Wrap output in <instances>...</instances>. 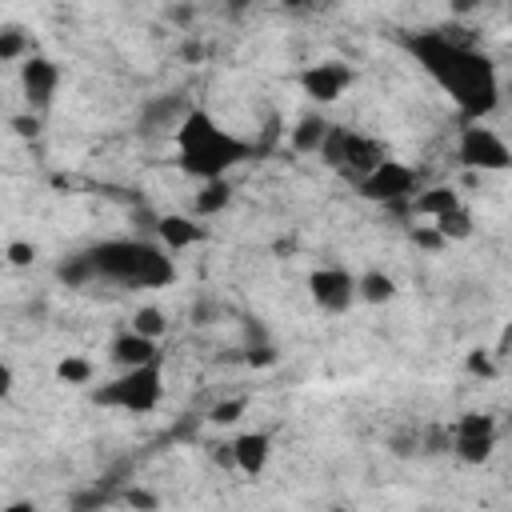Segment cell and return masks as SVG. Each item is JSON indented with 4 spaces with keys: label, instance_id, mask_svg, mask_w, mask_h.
Wrapping results in <instances>:
<instances>
[{
    "label": "cell",
    "instance_id": "obj_1",
    "mask_svg": "<svg viewBox=\"0 0 512 512\" xmlns=\"http://www.w3.org/2000/svg\"><path fill=\"white\" fill-rule=\"evenodd\" d=\"M404 48L428 72V80L456 104L464 124H484L500 104V72L488 52H480L460 28H420L404 32Z\"/></svg>",
    "mask_w": 512,
    "mask_h": 512
},
{
    "label": "cell",
    "instance_id": "obj_2",
    "mask_svg": "<svg viewBox=\"0 0 512 512\" xmlns=\"http://www.w3.org/2000/svg\"><path fill=\"white\" fill-rule=\"evenodd\" d=\"M172 136H176V168L200 184L228 180V172L240 168L244 160H252V152H256V144L228 132L208 108H188V116L180 120V128Z\"/></svg>",
    "mask_w": 512,
    "mask_h": 512
},
{
    "label": "cell",
    "instance_id": "obj_3",
    "mask_svg": "<svg viewBox=\"0 0 512 512\" xmlns=\"http://www.w3.org/2000/svg\"><path fill=\"white\" fill-rule=\"evenodd\" d=\"M84 260L96 280H112L120 288H168L176 284V260L160 240L144 236H112L84 248Z\"/></svg>",
    "mask_w": 512,
    "mask_h": 512
},
{
    "label": "cell",
    "instance_id": "obj_4",
    "mask_svg": "<svg viewBox=\"0 0 512 512\" xmlns=\"http://www.w3.org/2000/svg\"><path fill=\"white\" fill-rule=\"evenodd\" d=\"M160 400H164V372H160V364L128 368V372L112 376L108 384L92 388V404L116 408V412H128V416H148V412L160 408Z\"/></svg>",
    "mask_w": 512,
    "mask_h": 512
},
{
    "label": "cell",
    "instance_id": "obj_5",
    "mask_svg": "<svg viewBox=\"0 0 512 512\" xmlns=\"http://www.w3.org/2000/svg\"><path fill=\"white\" fill-rule=\"evenodd\" d=\"M320 160H324L336 176L360 184L364 176H372V172L388 160V148H384L380 140H372V136L348 128V124H332V132H328V140H324V148H320Z\"/></svg>",
    "mask_w": 512,
    "mask_h": 512
},
{
    "label": "cell",
    "instance_id": "obj_6",
    "mask_svg": "<svg viewBox=\"0 0 512 512\" xmlns=\"http://www.w3.org/2000/svg\"><path fill=\"white\" fill-rule=\"evenodd\" d=\"M456 160L468 168V172H508L512 168V148L508 140L488 128V124H464L460 136H456Z\"/></svg>",
    "mask_w": 512,
    "mask_h": 512
},
{
    "label": "cell",
    "instance_id": "obj_7",
    "mask_svg": "<svg viewBox=\"0 0 512 512\" xmlns=\"http://www.w3.org/2000/svg\"><path fill=\"white\" fill-rule=\"evenodd\" d=\"M356 192L364 196V200H372V204H412V196L420 192V172L412 168V164H404V160H384L372 176H364L360 184H356Z\"/></svg>",
    "mask_w": 512,
    "mask_h": 512
},
{
    "label": "cell",
    "instance_id": "obj_8",
    "mask_svg": "<svg viewBox=\"0 0 512 512\" xmlns=\"http://www.w3.org/2000/svg\"><path fill=\"white\" fill-rule=\"evenodd\" d=\"M308 296L320 312L328 316H344L360 296H356V276L340 264H320L308 272Z\"/></svg>",
    "mask_w": 512,
    "mask_h": 512
},
{
    "label": "cell",
    "instance_id": "obj_9",
    "mask_svg": "<svg viewBox=\"0 0 512 512\" xmlns=\"http://www.w3.org/2000/svg\"><path fill=\"white\" fill-rule=\"evenodd\" d=\"M496 452V420L488 412H464L452 424V456L460 464H488Z\"/></svg>",
    "mask_w": 512,
    "mask_h": 512
},
{
    "label": "cell",
    "instance_id": "obj_10",
    "mask_svg": "<svg viewBox=\"0 0 512 512\" xmlns=\"http://www.w3.org/2000/svg\"><path fill=\"white\" fill-rule=\"evenodd\" d=\"M352 80H356V72L344 64V60H320V64H308V68H300V76H296V84H300V92L312 100V104H336L348 88H352Z\"/></svg>",
    "mask_w": 512,
    "mask_h": 512
},
{
    "label": "cell",
    "instance_id": "obj_11",
    "mask_svg": "<svg viewBox=\"0 0 512 512\" xmlns=\"http://www.w3.org/2000/svg\"><path fill=\"white\" fill-rule=\"evenodd\" d=\"M56 88H60V68L48 60V56H28L20 64V96L28 104V112H48L52 100H56Z\"/></svg>",
    "mask_w": 512,
    "mask_h": 512
},
{
    "label": "cell",
    "instance_id": "obj_12",
    "mask_svg": "<svg viewBox=\"0 0 512 512\" xmlns=\"http://www.w3.org/2000/svg\"><path fill=\"white\" fill-rule=\"evenodd\" d=\"M152 232L168 252H184V248H196L208 240V224L192 212H160L152 220Z\"/></svg>",
    "mask_w": 512,
    "mask_h": 512
},
{
    "label": "cell",
    "instance_id": "obj_13",
    "mask_svg": "<svg viewBox=\"0 0 512 512\" xmlns=\"http://www.w3.org/2000/svg\"><path fill=\"white\" fill-rule=\"evenodd\" d=\"M108 360H112L120 372H128V368H148V364H160V344L148 340V336H140V332H132V328H124V332L112 336Z\"/></svg>",
    "mask_w": 512,
    "mask_h": 512
},
{
    "label": "cell",
    "instance_id": "obj_14",
    "mask_svg": "<svg viewBox=\"0 0 512 512\" xmlns=\"http://www.w3.org/2000/svg\"><path fill=\"white\" fill-rule=\"evenodd\" d=\"M232 456H236V472L248 476V480H260L272 464V436L268 432H240L232 440Z\"/></svg>",
    "mask_w": 512,
    "mask_h": 512
},
{
    "label": "cell",
    "instance_id": "obj_15",
    "mask_svg": "<svg viewBox=\"0 0 512 512\" xmlns=\"http://www.w3.org/2000/svg\"><path fill=\"white\" fill-rule=\"evenodd\" d=\"M460 204H464V200H460L456 188H448V184H432V188H420V192L412 196L408 208H412L416 220H428V224H432V220H440L444 212H452V208H460Z\"/></svg>",
    "mask_w": 512,
    "mask_h": 512
},
{
    "label": "cell",
    "instance_id": "obj_16",
    "mask_svg": "<svg viewBox=\"0 0 512 512\" xmlns=\"http://www.w3.org/2000/svg\"><path fill=\"white\" fill-rule=\"evenodd\" d=\"M328 132H332V120H324L320 112H308V116L296 120V128L288 132V140H292L296 152H304V156H320Z\"/></svg>",
    "mask_w": 512,
    "mask_h": 512
},
{
    "label": "cell",
    "instance_id": "obj_17",
    "mask_svg": "<svg viewBox=\"0 0 512 512\" xmlns=\"http://www.w3.org/2000/svg\"><path fill=\"white\" fill-rule=\"evenodd\" d=\"M228 204H232V184L228 180H208V184H200V192H192V208L188 212L200 216V220H212Z\"/></svg>",
    "mask_w": 512,
    "mask_h": 512
},
{
    "label": "cell",
    "instance_id": "obj_18",
    "mask_svg": "<svg viewBox=\"0 0 512 512\" xmlns=\"http://www.w3.org/2000/svg\"><path fill=\"white\" fill-rule=\"evenodd\" d=\"M356 296L364 304H388V300H396V280L384 268H368L356 276Z\"/></svg>",
    "mask_w": 512,
    "mask_h": 512
},
{
    "label": "cell",
    "instance_id": "obj_19",
    "mask_svg": "<svg viewBox=\"0 0 512 512\" xmlns=\"http://www.w3.org/2000/svg\"><path fill=\"white\" fill-rule=\"evenodd\" d=\"M128 328L160 344V340H164V332H168V312H164V308H156V304H144V308H136V312H132Z\"/></svg>",
    "mask_w": 512,
    "mask_h": 512
},
{
    "label": "cell",
    "instance_id": "obj_20",
    "mask_svg": "<svg viewBox=\"0 0 512 512\" xmlns=\"http://www.w3.org/2000/svg\"><path fill=\"white\" fill-rule=\"evenodd\" d=\"M28 56H36V48H32V40L24 36V28H16V24H4L0 28V60L4 64H24Z\"/></svg>",
    "mask_w": 512,
    "mask_h": 512
},
{
    "label": "cell",
    "instance_id": "obj_21",
    "mask_svg": "<svg viewBox=\"0 0 512 512\" xmlns=\"http://www.w3.org/2000/svg\"><path fill=\"white\" fill-rule=\"evenodd\" d=\"M432 228L448 240V244H456V240H468L472 236V212H468V204H460V208H452V212H444L440 220H432Z\"/></svg>",
    "mask_w": 512,
    "mask_h": 512
},
{
    "label": "cell",
    "instance_id": "obj_22",
    "mask_svg": "<svg viewBox=\"0 0 512 512\" xmlns=\"http://www.w3.org/2000/svg\"><path fill=\"white\" fill-rule=\"evenodd\" d=\"M56 376H60L64 384H92L96 364H92L88 356H64V360L56 364Z\"/></svg>",
    "mask_w": 512,
    "mask_h": 512
},
{
    "label": "cell",
    "instance_id": "obj_23",
    "mask_svg": "<svg viewBox=\"0 0 512 512\" xmlns=\"http://www.w3.org/2000/svg\"><path fill=\"white\" fill-rule=\"evenodd\" d=\"M244 412H248V400H244V396H228V400H216V404L208 408V420H212L216 428H228V424H236Z\"/></svg>",
    "mask_w": 512,
    "mask_h": 512
},
{
    "label": "cell",
    "instance_id": "obj_24",
    "mask_svg": "<svg viewBox=\"0 0 512 512\" xmlns=\"http://www.w3.org/2000/svg\"><path fill=\"white\" fill-rule=\"evenodd\" d=\"M60 280H64V284H72V288H80V284L96 280V276H92V268H88V260H84V252H80V256H72L68 264H60Z\"/></svg>",
    "mask_w": 512,
    "mask_h": 512
},
{
    "label": "cell",
    "instance_id": "obj_25",
    "mask_svg": "<svg viewBox=\"0 0 512 512\" xmlns=\"http://www.w3.org/2000/svg\"><path fill=\"white\" fill-rule=\"evenodd\" d=\"M464 368H468L472 376L492 380V376H496V356H492V352H484V348H472V352L464 356Z\"/></svg>",
    "mask_w": 512,
    "mask_h": 512
},
{
    "label": "cell",
    "instance_id": "obj_26",
    "mask_svg": "<svg viewBox=\"0 0 512 512\" xmlns=\"http://www.w3.org/2000/svg\"><path fill=\"white\" fill-rule=\"evenodd\" d=\"M124 500H128L132 512H160V496L148 492V488H140V484H132V488L124 492Z\"/></svg>",
    "mask_w": 512,
    "mask_h": 512
},
{
    "label": "cell",
    "instance_id": "obj_27",
    "mask_svg": "<svg viewBox=\"0 0 512 512\" xmlns=\"http://www.w3.org/2000/svg\"><path fill=\"white\" fill-rule=\"evenodd\" d=\"M4 256H8L12 268H28V264L36 260V244H32V240H8Z\"/></svg>",
    "mask_w": 512,
    "mask_h": 512
},
{
    "label": "cell",
    "instance_id": "obj_28",
    "mask_svg": "<svg viewBox=\"0 0 512 512\" xmlns=\"http://www.w3.org/2000/svg\"><path fill=\"white\" fill-rule=\"evenodd\" d=\"M412 240H416L420 248H428V252H440V248H448V240H444V236H440L432 224H420V228L412 232Z\"/></svg>",
    "mask_w": 512,
    "mask_h": 512
},
{
    "label": "cell",
    "instance_id": "obj_29",
    "mask_svg": "<svg viewBox=\"0 0 512 512\" xmlns=\"http://www.w3.org/2000/svg\"><path fill=\"white\" fill-rule=\"evenodd\" d=\"M244 360H248L252 368H268V364H276V348H272V344H260V348L252 344V348L244 352Z\"/></svg>",
    "mask_w": 512,
    "mask_h": 512
},
{
    "label": "cell",
    "instance_id": "obj_30",
    "mask_svg": "<svg viewBox=\"0 0 512 512\" xmlns=\"http://www.w3.org/2000/svg\"><path fill=\"white\" fill-rule=\"evenodd\" d=\"M12 132H16V136H36V132H40V116H36V112L12 116Z\"/></svg>",
    "mask_w": 512,
    "mask_h": 512
},
{
    "label": "cell",
    "instance_id": "obj_31",
    "mask_svg": "<svg viewBox=\"0 0 512 512\" xmlns=\"http://www.w3.org/2000/svg\"><path fill=\"white\" fill-rule=\"evenodd\" d=\"M492 356H496V360H508V356H512V320H508V324L500 328V340H496Z\"/></svg>",
    "mask_w": 512,
    "mask_h": 512
},
{
    "label": "cell",
    "instance_id": "obj_32",
    "mask_svg": "<svg viewBox=\"0 0 512 512\" xmlns=\"http://www.w3.org/2000/svg\"><path fill=\"white\" fill-rule=\"evenodd\" d=\"M8 392H12V368L4 364V368H0V396H8Z\"/></svg>",
    "mask_w": 512,
    "mask_h": 512
},
{
    "label": "cell",
    "instance_id": "obj_33",
    "mask_svg": "<svg viewBox=\"0 0 512 512\" xmlns=\"http://www.w3.org/2000/svg\"><path fill=\"white\" fill-rule=\"evenodd\" d=\"M4 512H44V508H36L32 500H16V504H8Z\"/></svg>",
    "mask_w": 512,
    "mask_h": 512
},
{
    "label": "cell",
    "instance_id": "obj_34",
    "mask_svg": "<svg viewBox=\"0 0 512 512\" xmlns=\"http://www.w3.org/2000/svg\"><path fill=\"white\" fill-rule=\"evenodd\" d=\"M508 24H512V8H508Z\"/></svg>",
    "mask_w": 512,
    "mask_h": 512
}]
</instances>
